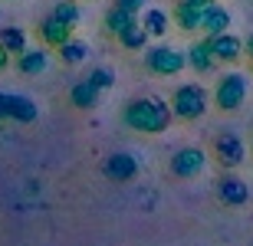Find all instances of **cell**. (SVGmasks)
<instances>
[{"label":"cell","mask_w":253,"mask_h":246,"mask_svg":"<svg viewBox=\"0 0 253 246\" xmlns=\"http://www.w3.org/2000/svg\"><path fill=\"white\" fill-rule=\"evenodd\" d=\"M0 46L7 49L10 56H23V53H27V33H23V30L20 27H3L0 30Z\"/></svg>","instance_id":"cell-16"},{"label":"cell","mask_w":253,"mask_h":246,"mask_svg":"<svg viewBox=\"0 0 253 246\" xmlns=\"http://www.w3.org/2000/svg\"><path fill=\"white\" fill-rule=\"evenodd\" d=\"M46 66H49L46 49H27L23 56H17V69L23 76H40V72H46Z\"/></svg>","instance_id":"cell-13"},{"label":"cell","mask_w":253,"mask_h":246,"mask_svg":"<svg viewBox=\"0 0 253 246\" xmlns=\"http://www.w3.org/2000/svg\"><path fill=\"white\" fill-rule=\"evenodd\" d=\"M244 49H247V56L253 59V36H250V39H247V43H244Z\"/></svg>","instance_id":"cell-28"},{"label":"cell","mask_w":253,"mask_h":246,"mask_svg":"<svg viewBox=\"0 0 253 246\" xmlns=\"http://www.w3.org/2000/svg\"><path fill=\"white\" fill-rule=\"evenodd\" d=\"M207 46H211L214 63H237V59H244V39L234 36V33H224V36L207 39Z\"/></svg>","instance_id":"cell-8"},{"label":"cell","mask_w":253,"mask_h":246,"mask_svg":"<svg viewBox=\"0 0 253 246\" xmlns=\"http://www.w3.org/2000/svg\"><path fill=\"white\" fill-rule=\"evenodd\" d=\"M85 82L92 85L95 92H105V89H112V85H115V72H112V69H105V66H99V69H92V72L85 76Z\"/></svg>","instance_id":"cell-21"},{"label":"cell","mask_w":253,"mask_h":246,"mask_svg":"<svg viewBox=\"0 0 253 246\" xmlns=\"http://www.w3.org/2000/svg\"><path fill=\"white\" fill-rule=\"evenodd\" d=\"M207 168V154L201 151V148H181V151H174V158H171V174L174 177H197V174H204Z\"/></svg>","instance_id":"cell-5"},{"label":"cell","mask_w":253,"mask_h":246,"mask_svg":"<svg viewBox=\"0 0 253 246\" xmlns=\"http://www.w3.org/2000/svg\"><path fill=\"white\" fill-rule=\"evenodd\" d=\"M184 59H188V66L194 69V72H211V69H214V56H211L207 39H197V43H191L188 53H184Z\"/></svg>","instance_id":"cell-11"},{"label":"cell","mask_w":253,"mask_h":246,"mask_svg":"<svg viewBox=\"0 0 253 246\" xmlns=\"http://www.w3.org/2000/svg\"><path fill=\"white\" fill-rule=\"evenodd\" d=\"M214 154H217V161L224 164V168H240L244 164V158H247V148H244V141H240V135H220L214 141Z\"/></svg>","instance_id":"cell-7"},{"label":"cell","mask_w":253,"mask_h":246,"mask_svg":"<svg viewBox=\"0 0 253 246\" xmlns=\"http://www.w3.org/2000/svg\"><path fill=\"white\" fill-rule=\"evenodd\" d=\"M69 102L76 105V108H95V102H99V92H95L92 85L85 82H76L73 89H69Z\"/></svg>","instance_id":"cell-19"},{"label":"cell","mask_w":253,"mask_h":246,"mask_svg":"<svg viewBox=\"0 0 253 246\" xmlns=\"http://www.w3.org/2000/svg\"><path fill=\"white\" fill-rule=\"evenodd\" d=\"M37 102L33 99H27V95H10V122H37Z\"/></svg>","instance_id":"cell-15"},{"label":"cell","mask_w":253,"mask_h":246,"mask_svg":"<svg viewBox=\"0 0 253 246\" xmlns=\"http://www.w3.org/2000/svg\"><path fill=\"white\" fill-rule=\"evenodd\" d=\"M247 92H250V82H247L244 72H224V76L217 79L214 102L220 112H237L247 102Z\"/></svg>","instance_id":"cell-3"},{"label":"cell","mask_w":253,"mask_h":246,"mask_svg":"<svg viewBox=\"0 0 253 246\" xmlns=\"http://www.w3.org/2000/svg\"><path fill=\"white\" fill-rule=\"evenodd\" d=\"M171 115L181 118V122H197L201 115L207 112V89L201 82H184L174 89L171 95Z\"/></svg>","instance_id":"cell-2"},{"label":"cell","mask_w":253,"mask_h":246,"mask_svg":"<svg viewBox=\"0 0 253 246\" xmlns=\"http://www.w3.org/2000/svg\"><path fill=\"white\" fill-rule=\"evenodd\" d=\"M230 23H234L230 10L220 7V3H211V7L201 13V20H197V30H201L207 39H214V36H224V33H230Z\"/></svg>","instance_id":"cell-6"},{"label":"cell","mask_w":253,"mask_h":246,"mask_svg":"<svg viewBox=\"0 0 253 246\" xmlns=\"http://www.w3.org/2000/svg\"><path fill=\"white\" fill-rule=\"evenodd\" d=\"M145 66L155 76H178L181 69H188V59L174 46H155V49L145 53Z\"/></svg>","instance_id":"cell-4"},{"label":"cell","mask_w":253,"mask_h":246,"mask_svg":"<svg viewBox=\"0 0 253 246\" xmlns=\"http://www.w3.org/2000/svg\"><path fill=\"white\" fill-rule=\"evenodd\" d=\"M211 3H214V0H178V7L191 10V13H197V17H201V13H204Z\"/></svg>","instance_id":"cell-25"},{"label":"cell","mask_w":253,"mask_h":246,"mask_svg":"<svg viewBox=\"0 0 253 246\" xmlns=\"http://www.w3.org/2000/svg\"><path fill=\"white\" fill-rule=\"evenodd\" d=\"M40 39H43V46L59 49L63 43H69V39H73V27L59 23L56 17H46L43 23H40Z\"/></svg>","instance_id":"cell-10"},{"label":"cell","mask_w":253,"mask_h":246,"mask_svg":"<svg viewBox=\"0 0 253 246\" xmlns=\"http://www.w3.org/2000/svg\"><path fill=\"white\" fill-rule=\"evenodd\" d=\"M122 118L131 132H138V135H161L171 125L174 115H171V105L165 99H158V95H141V99L125 105Z\"/></svg>","instance_id":"cell-1"},{"label":"cell","mask_w":253,"mask_h":246,"mask_svg":"<svg viewBox=\"0 0 253 246\" xmlns=\"http://www.w3.org/2000/svg\"><path fill=\"white\" fill-rule=\"evenodd\" d=\"M105 174H109L112 180H131L135 174H138V161H135L131 154H125V151H115V154L105 158Z\"/></svg>","instance_id":"cell-9"},{"label":"cell","mask_w":253,"mask_h":246,"mask_svg":"<svg viewBox=\"0 0 253 246\" xmlns=\"http://www.w3.org/2000/svg\"><path fill=\"white\" fill-rule=\"evenodd\" d=\"M49 17H56L59 23H66V27H76L79 23V17H83V10H79V3H73V0H63V3H56L53 7V13Z\"/></svg>","instance_id":"cell-20"},{"label":"cell","mask_w":253,"mask_h":246,"mask_svg":"<svg viewBox=\"0 0 253 246\" xmlns=\"http://www.w3.org/2000/svg\"><path fill=\"white\" fill-rule=\"evenodd\" d=\"M141 30H145V33H148V36H165V33H171V17L168 13H165V10H145V13H141Z\"/></svg>","instance_id":"cell-12"},{"label":"cell","mask_w":253,"mask_h":246,"mask_svg":"<svg viewBox=\"0 0 253 246\" xmlns=\"http://www.w3.org/2000/svg\"><path fill=\"white\" fill-rule=\"evenodd\" d=\"M10 118V92H0V122Z\"/></svg>","instance_id":"cell-26"},{"label":"cell","mask_w":253,"mask_h":246,"mask_svg":"<svg viewBox=\"0 0 253 246\" xmlns=\"http://www.w3.org/2000/svg\"><path fill=\"white\" fill-rule=\"evenodd\" d=\"M247 197H250V187H247L240 177H224L220 180V200H224L227 207H240V204H247Z\"/></svg>","instance_id":"cell-14"},{"label":"cell","mask_w":253,"mask_h":246,"mask_svg":"<svg viewBox=\"0 0 253 246\" xmlns=\"http://www.w3.org/2000/svg\"><path fill=\"white\" fill-rule=\"evenodd\" d=\"M138 23V17L135 13H125V10H119V7H112L109 13H105V30L112 33V36H122L128 27H135Z\"/></svg>","instance_id":"cell-17"},{"label":"cell","mask_w":253,"mask_h":246,"mask_svg":"<svg viewBox=\"0 0 253 246\" xmlns=\"http://www.w3.org/2000/svg\"><path fill=\"white\" fill-rule=\"evenodd\" d=\"M197 13H191V10H184V7H174V23H178L184 33H191V30H197Z\"/></svg>","instance_id":"cell-23"},{"label":"cell","mask_w":253,"mask_h":246,"mask_svg":"<svg viewBox=\"0 0 253 246\" xmlns=\"http://www.w3.org/2000/svg\"><path fill=\"white\" fill-rule=\"evenodd\" d=\"M7 66H10V53L0 46V69H7Z\"/></svg>","instance_id":"cell-27"},{"label":"cell","mask_w":253,"mask_h":246,"mask_svg":"<svg viewBox=\"0 0 253 246\" xmlns=\"http://www.w3.org/2000/svg\"><path fill=\"white\" fill-rule=\"evenodd\" d=\"M59 59H63L66 66H79V63H85V56H89V46H85L83 39H69V43H63V46L56 49Z\"/></svg>","instance_id":"cell-18"},{"label":"cell","mask_w":253,"mask_h":246,"mask_svg":"<svg viewBox=\"0 0 253 246\" xmlns=\"http://www.w3.org/2000/svg\"><path fill=\"white\" fill-rule=\"evenodd\" d=\"M145 3H148V0H112V7L125 10V13H135V17L145 10Z\"/></svg>","instance_id":"cell-24"},{"label":"cell","mask_w":253,"mask_h":246,"mask_svg":"<svg viewBox=\"0 0 253 246\" xmlns=\"http://www.w3.org/2000/svg\"><path fill=\"white\" fill-rule=\"evenodd\" d=\"M115 39H119V43H122L125 49H141L145 43H148V33L141 30V23H135V27H128V30L122 33V36H115Z\"/></svg>","instance_id":"cell-22"}]
</instances>
